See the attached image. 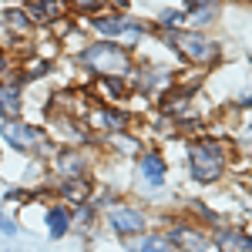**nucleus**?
<instances>
[{
    "label": "nucleus",
    "mask_w": 252,
    "mask_h": 252,
    "mask_svg": "<svg viewBox=\"0 0 252 252\" xmlns=\"http://www.w3.org/2000/svg\"><path fill=\"white\" fill-rule=\"evenodd\" d=\"M249 104H252V97H249Z\"/></svg>",
    "instance_id": "obj_23"
},
{
    "label": "nucleus",
    "mask_w": 252,
    "mask_h": 252,
    "mask_svg": "<svg viewBox=\"0 0 252 252\" xmlns=\"http://www.w3.org/2000/svg\"><path fill=\"white\" fill-rule=\"evenodd\" d=\"M94 27L101 34L121 37V40H128V44L145 34V24H138V20H131V17H101V20H94Z\"/></svg>",
    "instance_id": "obj_5"
},
{
    "label": "nucleus",
    "mask_w": 252,
    "mask_h": 252,
    "mask_svg": "<svg viewBox=\"0 0 252 252\" xmlns=\"http://www.w3.org/2000/svg\"><path fill=\"white\" fill-rule=\"evenodd\" d=\"M0 67H3V58H0Z\"/></svg>",
    "instance_id": "obj_21"
},
{
    "label": "nucleus",
    "mask_w": 252,
    "mask_h": 252,
    "mask_svg": "<svg viewBox=\"0 0 252 252\" xmlns=\"http://www.w3.org/2000/svg\"><path fill=\"white\" fill-rule=\"evenodd\" d=\"M61 168H64V175H78L81 158H78V155H71V152H64V155H61Z\"/></svg>",
    "instance_id": "obj_16"
},
{
    "label": "nucleus",
    "mask_w": 252,
    "mask_h": 252,
    "mask_svg": "<svg viewBox=\"0 0 252 252\" xmlns=\"http://www.w3.org/2000/svg\"><path fill=\"white\" fill-rule=\"evenodd\" d=\"M71 7H74V10H81V14H91V10H97V7H101V0H71Z\"/></svg>",
    "instance_id": "obj_17"
},
{
    "label": "nucleus",
    "mask_w": 252,
    "mask_h": 252,
    "mask_svg": "<svg viewBox=\"0 0 252 252\" xmlns=\"http://www.w3.org/2000/svg\"><path fill=\"white\" fill-rule=\"evenodd\" d=\"M111 3H115V7H125V3H128V0H111Z\"/></svg>",
    "instance_id": "obj_20"
},
{
    "label": "nucleus",
    "mask_w": 252,
    "mask_h": 252,
    "mask_svg": "<svg viewBox=\"0 0 252 252\" xmlns=\"http://www.w3.org/2000/svg\"><path fill=\"white\" fill-rule=\"evenodd\" d=\"M84 64H91L101 78H118L128 71V54L115 44H94L84 51Z\"/></svg>",
    "instance_id": "obj_1"
},
{
    "label": "nucleus",
    "mask_w": 252,
    "mask_h": 252,
    "mask_svg": "<svg viewBox=\"0 0 252 252\" xmlns=\"http://www.w3.org/2000/svg\"><path fill=\"white\" fill-rule=\"evenodd\" d=\"M219 246H222V252H252V239H246L242 232H222Z\"/></svg>",
    "instance_id": "obj_11"
},
{
    "label": "nucleus",
    "mask_w": 252,
    "mask_h": 252,
    "mask_svg": "<svg viewBox=\"0 0 252 252\" xmlns=\"http://www.w3.org/2000/svg\"><path fill=\"white\" fill-rule=\"evenodd\" d=\"M0 232H3V235H14V232H17V225H14L3 212H0Z\"/></svg>",
    "instance_id": "obj_19"
},
{
    "label": "nucleus",
    "mask_w": 252,
    "mask_h": 252,
    "mask_svg": "<svg viewBox=\"0 0 252 252\" xmlns=\"http://www.w3.org/2000/svg\"><path fill=\"white\" fill-rule=\"evenodd\" d=\"M135 252H172V242H165V239H145Z\"/></svg>",
    "instance_id": "obj_15"
},
{
    "label": "nucleus",
    "mask_w": 252,
    "mask_h": 252,
    "mask_svg": "<svg viewBox=\"0 0 252 252\" xmlns=\"http://www.w3.org/2000/svg\"><path fill=\"white\" fill-rule=\"evenodd\" d=\"M108 222L115 225L118 232H125V235L141 232V225H145V219H141V212H135V209H125V205H115V209L108 212Z\"/></svg>",
    "instance_id": "obj_6"
},
{
    "label": "nucleus",
    "mask_w": 252,
    "mask_h": 252,
    "mask_svg": "<svg viewBox=\"0 0 252 252\" xmlns=\"http://www.w3.org/2000/svg\"><path fill=\"white\" fill-rule=\"evenodd\" d=\"M7 20H10V27H20V31H24V27L31 24V20L24 17V14H17V10H10V14H7Z\"/></svg>",
    "instance_id": "obj_18"
},
{
    "label": "nucleus",
    "mask_w": 252,
    "mask_h": 252,
    "mask_svg": "<svg viewBox=\"0 0 252 252\" xmlns=\"http://www.w3.org/2000/svg\"><path fill=\"white\" fill-rule=\"evenodd\" d=\"M195 3H202V0H195Z\"/></svg>",
    "instance_id": "obj_22"
},
{
    "label": "nucleus",
    "mask_w": 252,
    "mask_h": 252,
    "mask_svg": "<svg viewBox=\"0 0 252 252\" xmlns=\"http://www.w3.org/2000/svg\"><path fill=\"white\" fill-rule=\"evenodd\" d=\"M47 225H51V235H64L67 232V212H64V209H51Z\"/></svg>",
    "instance_id": "obj_13"
},
{
    "label": "nucleus",
    "mask_w": 252,
    "mask_h": 252,
    "mask_svg": "<svg viewBox=\"0 0 252 252\" xmlns=\"http://www.w3.org/2000/svg\"><path fill=\"white\" fill-rule=\"evenodd\" d=\"M58 14H61L58 0H31V3H27V17L37 20V24H51Z\"/></svg>",
    "instance_id": "obj_7"
},
{
    "label": "nucleus",
    "mask_w": 252,
    "mask_h": 252,
    "mask_svg": "<svg viewBox=\"0 0 252 252\" xmlns=\"http://www.w3.org/2000/svg\"><path fill=\"white\" fill-rule=\"evenodd\" d=\"M0 135L7 138L14 148H24V152H37V148L47 145V141H44V131L31 128V125H20V121H7V125L0 128Z\"/></svg>",
    "instance_id": "obj_4"
},
{
    "label": "nucleus",
    "mask_w": 252,
    "mask_h": 252,
    "mask_svg": "<svg viewBox=\"0 0 252 252\" xmlns=\"http://www.w3.org/2000/svg\"><path fill=\"white\" fill-rule=\"evenodd\" d=\"M225 168V155L215 141H198L192 145V172L198 182H215Z\"/></svg>",
    "instance_id": "obj_2"
},
{
    "label": "nucleus",
    "mask_w": 252,
    "mask_h": 252,
    "mask_svg": "<svg viewBox=\"0 0 252 252\" xmlns=\"http://www.w3.org/2000/svg\"><path fill=\"white\" fill-rule=\"evenodd\" d=\"M97 84L104 88V94L111 97V101H118V97H125V84H121L118 78H101Z\"/></svg>",
    "instance_id": "obj_14"
},
{
    "label": "nucleus",
    "mask_w": 252,
    "mask_h": 252,
    "mask_svg": "<svg viewBox=\"0 0 252 252\" xmlns=\"http://www.w3.org/2000/svg\"><path fill=\"white\" fill-rule=\"evenodd\" d=\"M141 178L148 185H161L165 182V161H161V155H141Z\"/></svg>",
    "instance_id": "obj_8"
},
{
    "label": "nucleus",
    "mask_w": 252,
    "mask_h": 252,
    "mask_svg": "<svg viewBox=\"0 0 252 252\" xmlns=\"http://www.w3.org/2000/svg\"><path fill=\"white\" fill-rule=\"evenodd\" d=\"M172 242H178L185 252H205V249H209V246H205V239L195 232V229H189V225L175 229V232H172Z\"/></svg>",
    "instance_id": "obj_9"
},
{
    "label": "nucleus",
    "mask_w": 252,
    "mask_h": 252,
    "mask_svg": "<svg viewBox=\"0 0 252 252\" xmlns=\"http://www.w3.org/2000/svg\"><path fill=\"white\" fill-rule=\"evenodd\" d=\"M168 40H172L189 61H195V64H209V61H215V54H219L215 44L209 37H202V34H172Z\"/></svg>",
    "instance_id": "obj_3"
},
{
    "label": "nucleus",
    "mask_w": 252,
    "mask_h": 252,
    "mask_svg": "<svg viewBox=\"0 0 252 252\" xmlns=\"http://www.w3.org/2000/svg\"><path fill=\"white\" fill-rule=\"evenodd\" d=\"M91 121H94V125H101V128H108V131H121L128 118L121 115V111H115V108H94Z\"/></svg>",
    "instance_id": "obj_10"
},
{
    "label": "nucleus",
    "mask_w": 252,
    "mask_h": 252,
    "mask_svg": "<svg viewBox=\"0 0 252 252\" xmlns=\"http://www.w3.org/2000/svg\"><path fill=\"white\" fill-rule=\"evenodd\" d=\"M0 111L7 118H14L20 111V94L14 91V88H0Z\"/></svg>",
    "instance_id": "obj_12"
}]
</instances>
